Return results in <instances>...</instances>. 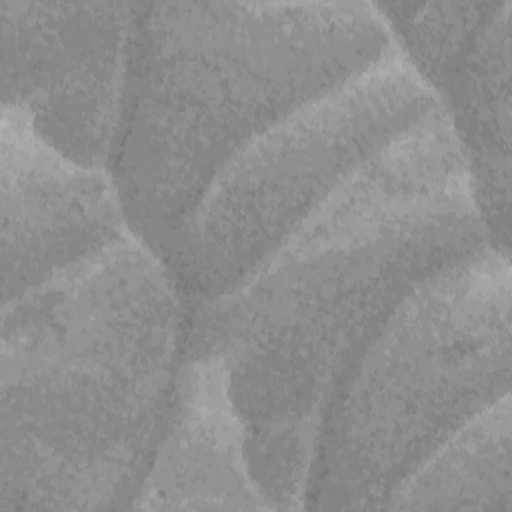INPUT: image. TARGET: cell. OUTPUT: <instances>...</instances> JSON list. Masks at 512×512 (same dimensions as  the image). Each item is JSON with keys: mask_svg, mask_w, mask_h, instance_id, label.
I'll return each mask as SVG.
<instances>
[{"mask_svg": "<svg viewBox=\"0 0 512 512\" xmlns=\"http://www.w3.org/2000/svg\"><path fill=\"white\" fill-rule=\"evenodd\" d=\"M492 246L444 106L356 170L228 294L186 310L182 356L220 362L250 474L300 510L326 408L352 362L434 272Z\"/></svg>", "mask_w": 512, "mask_h": 512, "instance_id": "6da1fadb", "label": "cell"}, {"mask_svg": "<svg viewBox=\"0 0 512 512\" xmlns=\"http://www.w3.org/2000/svg\"><path fill=\"white\" fill-rule=\"evenodd\" d=\"M184 324L170 268L134 236L2 306L0 512L128 508Z\"/></svg>", "mask_w": 512, "mask_h": 512, "instance_id": "7a4b0ae2", "label": "cell"}, {"mask_svg": "<svg viewBox=\"0 0 512 512\" xmlns=\"http://www.w3.org/2000/svg\"><path fill=\"white\" fill-rule=\"evenodd\" d=\"M396 48L374 2H140L108 166L130 232L168 262L244 146Z\"/></svg>", "mask_w": 512, "mask_h": 512, "instance_id": "3957f363", "label": "cell"}, {"mask_svg": "<svg viewBox=\"0 0 512 512\" xmlns=\"http://www.w3.org/2000/svg\"><path fill=\"white\" fill-rule=\"evenodd\" d=\"M510 254L486 246L414 286L322 418L304 508L382 510L446 440L510 394Z\"/></svg>", "mask_w": 512, "mask_h": 512, "instance_id": "277c9868", "label": "cell"}, {"mask_svg": "<svg viewBox=\"0 0 512 512\" xmlns=\"http://www.w3.org/2000/svg\"><path fill=\"white\" fill-rule=\"evenodd\" d=\"M400 48L294 110L212 180L166 262L184 308L234 290L356 170L440 108Z\"/></svg>", "mask_w": 512, "mask_h": 512, "instance_id": "5b68a950", "label": "cell"}, {"mask_svg": "<svg viewBox=\"0 0 512 512\" xmlns=\"http://www.w3.org/2000/svg\"><path fill=\"white\" fill-rule=\"evenodd\" d=\"M138 4L2 0V110L66 158L108 170Z\"/></svg>", "mask_w": 512, "mask_h": 512, "instance_id": "8992f818", "label": "cell"}, {"mask_svg": "<svg viewBox=\"0 0 512 512\" xmlns=\"http://www.w3.org/2000/svg\"><path fill=\"white\" fill-rule=\"evenodd\" d=\"M0 182L2 306L134 236L110 172L66 158L8 110Z\"/></svg>", "mask_w": 512, "mask_h": 512, "instance_id": "52a82bcc", "label": "cell"}, {"mask_svg": "<svg viewBox=\"0 0 512 512\" xmlns=\"http://www.w3.org/2000/svg\"><path fill=\"white\" fill-rule=\"evenodd\" d=\"M128 508L272 510L256 486L220 362L182 356L160 438Z\"/></svg>", "mask_w": 512, "mask_h": 512, "instance_id": "ba28073f", "label": "cell"}, {"mask_svg": "<svg viewBox=\"0 0 512 512\" xmlns=\"http://www.w3.org/2000/svg\"><path fill=\"white\" fill-rule=\"evenodd\" d=\"M510 12L502 0L462 60L436 90L472 180L490 244L510 254Z\"/></svg>", "mask_w": 512, "mask_h": 512, "instance_id": "9c48e42d", "label": "cell"}, {"mask_svg": "<svg viewBox=\"0 0 512 512\" xmlns=\"http://www.w3.org/2000/svg\"><path fill=\"white\" fill-rule=\"evenodd\" d=\"M510 394L488 406L384 502L382 510H512Z\"/></svg>", "mask_w": 512, "mask_h": 512, "instance_id": "30bf717a", "label": "cell"}, {"mask_svg": "<svg viewBox=\"0 0 512 512\" xmlns=\"http://www.w3.org/2000/svg\"><path fill=\"white\" fill-rule=\"evenodd\" d=\"M500 4L384 2L378 8L398 48L436 92Z\"/></svg>", "mask_w": 512, "mask_h": 512, "instance_id": "8fae6325", "label": "cell"}]
</instances>
